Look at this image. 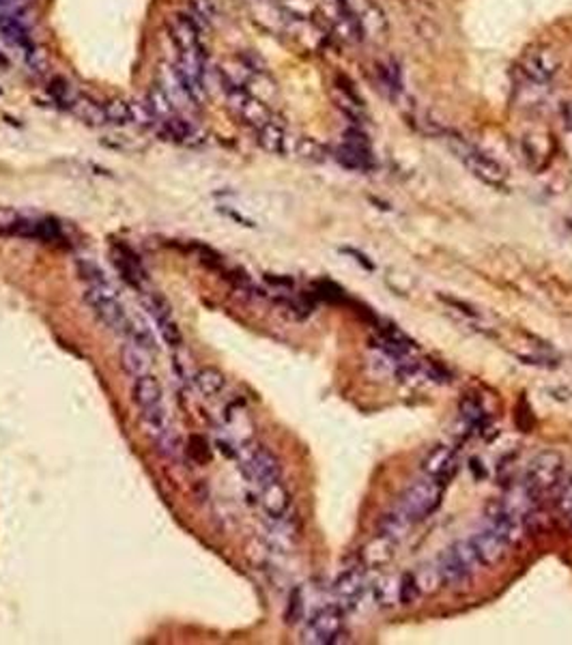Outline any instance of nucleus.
Masks as SVG:
<instances>
[{
    "label": "nucleus",
    "mask_w": 572,
    "mask_h": 645,
    "mask_svg": "<svg viewBox=\"0 0 572 645\" xmlns=\"http://www.w3.org/2000/svg\"><path fill=\"white\" fill-rule=\"evenodd\" d=\"M48 93L52 95V100L59 103L61 108H67V110H71L76 100L80 97V93H76L74 86H71L65 78H54V80L50 82Z\"/></svg>",
    "instance_id": "nucleus-28"
},
{
    "label": "nucleus",
    "mask_w": 572,
    "mask_h": 645,
    "mask_svg": "<svg viewBox=\"0 0 572 645\" xmlns=\"http://www.w3.org/2000/svg\"><path fill=\"white\" fill-rule=\"evenodd\" d=\"M394 553H396V543L389 540L388 535L377 534L372 540H368L362 549V564L364 568H383L389 561L394 559Z\"/></svg>",
    "instance_id": "nucleus-16"
},
{
    "label": "nucleus",
    "mask_w": 572,
    "mask_h": 645,
    "mask_svg": "<svg viewBox=\"0 0 572 645\" xmlns=\"http://www.w3.org/2000/svg\"><path fill=\"white\" fill-rule=\"evenodd\" d=\"M420 590L418 585H415V579L411 572H407V575L400 576V605H413L415 600H418Z\"/></svg>",
    "instance_id": "nucleus-32"
},
{
    "label": "nucleus",
    "mask_w": 572,
    "mask_h": 645,
    "mask_svg": "<svg viewBox=\"0 0 572 645\" xmlns=\"http://www.w3.org/2000/svg\"><path fill=\"white\" fill-rule=\"evenodd\" d=\"M82 299H85V304L93 310V314H95L103 325L110 327L117 334H125V331H127L129 314L127 310L123 308L121 299H118L112 284L86 286Z\"/></svg>",
    "instance_id": "nucleus-1"
},
{
    "label": "nucleus",
    "mask_w": 572,
    "mask_h": 645,
    "mask_svg": "<svg viewBox=\"0 0 572 645\" xmlns=\"http://www.w3.org/2000/svg\"><path fill=\"white\" fill-rule=\"evenodd\" d=\"M336 158L345 168L351 170H366L371 168L372 164V155L371 151H368V140L364 138V134L355 132V129L347 132L345 144L336 151Z\"/></svg>",
    "instance_id": "nucleus-11"
},
{
    "label": "nucleus",
    "mask_w": 572,
    "mask_h": 645,
    "mask_svg": "<svg viewBox=\"0 0 572 645\" xmlns=\"http://www.w3.org/2000/svg\"><path fill=\"white\" fill-rule=\"evenodd\" d=\"M461 420L467 429H482L488 422L486 411L482 407L480 400L473 396H465L461 403Z\"/></svg>",
    "instance_id": "nucleus-27"
},
{
    "label": "nucleus",
    "mask_w": 572,
    "mask_h": 645,
    "mask_svg": "<svg viewBox=\"0 0 572 645\" xmlns=\"http://www.w3.org/2000/svg\"><path fill=\"white\" fill-rule=\"evenodd\" d=\"M459 158L465 161V166L470 168V173L473 176H478V179L482 181V184L486 185H493V187H502L506 185V179H508V173L506 168H503L499 161H495L493 158H488V155L480 153V151L471 149V147H462L459 151Z\"/></svg>",
    "instance_id": "nucleus-9"
},
{
    "label": "nucleus",
    "mask_w": 572,
    "mask_h": 645,
    "mask_svg": "<svg viewBox=\"0 0 572 645\" xmlns=\"http://www.w3.org/2000/svg\"><path fill=\"white\" fill-rule=\"evenodd\" d=\"M241 469H243V473H246L248 480L252 484H257L258 488L274 480H280L278 456H275L274 452L265 445L248 447L246 454H243V461H241Z\"/></svg>",
    "instance_id": "nucleus-5"
},
{
    "label": "nucleus",
    "mask_w": 572,
    "mask_h": 645,
    "mask_svg": "<svg viewBox=\"0 0 572 645\" xmlns=\"http://www.w3.org/2000/svg\"><path fill=\"white\" fill-rule=\"evenodd\" d=\"M415 579V585H418L420 594L422 596H429V594H435V592H439V587L444 585V579H441V572L439 568H437V564H424L420 566L418 570L411 572Z\"/></svg>",
    "instance_id": "nucleus-26"
},
{
    "label": "nucleus",
    "mask_w": 572,
    "mask_h": 645,
    "mask_svg": "<svg viewBox=\"0 0 572 645\" xmlns=\"http://www.w3.org/2000/svg\"><path fill=\"white\" fill-rule=\"evenodd\" d=\"M558 506L561 512H564V517H568L572 521V478L564 484V486H561L560 497H558Z\"/></svg>",
    "instance_id": "nucleus-33"
},
{
    "label": "nucleus",
    "mask_w": 572,
    "mask_h": 645,
    "mask_svg": "<svg viewBox=\"0 0 572 645\" xmlns=\"http://www.w3.org/2000/svg\"><path fill=\"white\" fill-rule=\"evenodd\" d=\"M372 596L381 608H394L400 605V576L386 575L374 581Z\"/></svg>",
    "instance_id": "nucleus-21"
},
{
    "label": "nucleus",
    "mask_w": 572,
    "mask_h": 645,
    "mask_svg": "<svg viewBox=\"0 0 572 645\" xmlns=\"http://www.w3.org/2000/svg\"><path fill=\"white\" fill-rule=\"evenodd\" d=\"M336 102L338 108H340L348 118H353V121H360L364 117L362 102L357 100L355 93H353L351 88H336Z\"/></svg>",
    "instance_id": "nucleus-29"
},
{
    "label": "nucleus",
    "mask_w": 572,
    "mask_h": 645,
    "mask_svg": "<svg viewBox=\"0 0 572 645\" xmlns=\"http://www.w3.org/2000/svg\"><path fill=\"white\" fill-rule=\"evenodd\" d=\"M261 508L274 521H284L290 510V493L280 480L261 486Z\"/></svg>",
    "instance_id": "nucleus-14"
},
{
    "label": "nucleus",
    "mask_w": 572,
    "mask_h": 645,
    "mask_svg": "<svg viewBox=\"0 0 572 645\" xmlns=\"http://www.w3.org/2000/svg\"><path fill=\"white\" fill-rule=\"evenodd\" d=\"M71 112H74L78 118H82L85 123L95 125V127H100V125H108L106 103L88 100V97H82V95L78 97L74 108H71Z\"/></svg>",
    "instance_id": "nucleus-24"
},
{
    "label": "nucleus",
    "mask_w": 572,
    "mask_h": 645,
    "mask_svg": "<svg viewBox=\"0 0 572 645\" xmlns=\"http://www.w3.org/2000/svg\"><path fill=\"white\" fill-rule=\"evenodd\" d=\"M364 585H366V581H364L362 568H348L342 572L334 584V594L340 607L355 605L364 594Z\"/></svg>",
    "instance_id": "nucleus-17"
},
{
    "label": "nucleus",
    "mask_w": 572,
    "mask_h": 645,
    "mask_svg": "<svg viewBox=\"0 0 572 645\" xmlns=\"http://www.w3.org/2000/svg\"><path fill=\"white\" fill-rule=\"evenodd\" d=\"M132 400L138 404L140 411H149L164 404V389L162 383L153 374H144V377L134 379L132 385Z\"/></svg>",
    "instance_id": "nucleus-15"
},
{
    "label": "nucleus",
    "mask_w": 572,
    "mask_h": 645,
    "mask_svg": "<svg viewBox=\"0 0 572 645\" xmlns=\"http://www.w3.org/2000/svg\"><path fill=\"white\" fill-rule=\"evenodd\" d=\"M470 544L473 553H476L478 561H480V566H497L499 561L506 558L508 544L503 543L491 527L480 529L478 534H473L470 538Z\"/></svg>",
    "instance_id": "nucleus-12"
},
{
    "label": "nucleus",
    "mask_w": 572,
    "mask_h": 645,
    "mask_svg": "<svg viewBox=\"0 0 572 645\" xmlns=\"http://www.w3.org/2000/svg\"><path fill=\"white\" fill-rule=\"evenodd\" d=\"M561 117H564L566 125L572 129V102H564V106H561Z\"/></svg>",
    "instance_id": "nucleus-35"
},
{
    "label": "nucleus",
    "mask_w": 572,
    "mask_h": 645,
    "mask_svg": "<svg viewBox=\"0 0 572 645\" xmlns=\"http://www.w3.org/2000/svg\"><path fill=\"white\" fill-rule=\"evenodd\" d=\"M293 153L298 155L301 159H308V161H323L325 159V149L321 147L319 143L310 138H299L293 143Z\"/></svg>",
    "instance_id": "nucleus-30"
},
{
    "label": "nucleus",
    "mask_w": 572,
    "mask_h": 645,
    "mask_svg": "<svg viewBox=\"0 0 572 645\" xmlns=\"http://www.w3.org/2000/svg\"><path fill=\"white\" fill-rule=\"evenodd\" d=\"M121 368L125 374H129L132 379L144 377V374L151 372V355L149 351H144L143 347L134 345V342H127V345L121 347Z\"/></svg>",
    "instance_id": "nucleus-19"
},
{
    "label": "nucleus",
    "mask_w": 572,
    "mask_h": 645,
    "mask_svg": "<svg viewBox=\"0 0 572 645\" xmlns=\"http://www.w3.org/2000/svg\"><path fill=\"white\" fill-rule=\"evenodd\" d=\"M258 144L269 153H284L289 149V136H286L282 125L269 121L258 127Z\"/></svg>",
    "instance_id": "nucleus-23"
},
{
    "label": "nucleus",
    "mask_w": 572,
    "mask_h": 645,
    "mask_svg": "<svg viewBox=\"0 0 572 645\" xmlns=\"http://www.w3.org/2000/svg\"><path fill=\"white\" fill-rule=\"evenodd\" d=\"M78 272H80L82 280H85L86 286H95V284H110V280L106 278V274L97 267L95 263L85 261V263H78Z\"/></svg>",
    "instance_id": "nucleus-31"
},
{
    "label": "nucleus",
    "mask_w": 572,
    "mask_h": 645,
    "mask_svg": "<svg viewBox=\"0 0 572 645\" xmlns=\"http://www.w3.org/2000/svg\"><path fill=\"white\" fill-rule=\"evenodd\" d=\"M304 611V600H301V592L295 590L289 600V611H286V622H298Z\"/></svg>",
    "instance_id": "nucleus-34"
},
{
    "label": "nucleus",
    "mask_w": 572,
    "mask_h": 645,
    "mask_svg": "<svg viewBox=\"0 0 572 645\" xmlns=\"http://www.w3.org/2000/svg\"><path fill=\"white\" fill-rule=\"evenodd\" d=\"M441 499H444V484L433 480V478H426V480L411 484L400 497L398 508L407 514L411 521L420 523L433 517L441 506Z\"/></svg>",
    "instance_id": "nucleus-2"
},
{
    "label": "nucleus",
    "mask_w": 572,
    "mask_h": 645,
    "mask_svg": "<svg viewBox=\"0 0 572 645\" xmlns=\"http://www.w3.org/2000/svg\"><path fill=\"white\" fill-rule=\"evenodd\" d=\"M456 469H459V454L452 445H437L429 452L422 462V471L426 478L445 484L450 478H454Z\"/></svg>",
    "instance_id": "nucleus-10"
},
{
    "label": "nucleus",
    "mask_w": 572,
    "mask_h": 645,
    "mask_svg": "<svg viewBox=\"0 0 572 645\" xmlns=\"http://www.w3.org/2000/svg\"><path fill=\"white\" fill-rule=\"evenodd\" d=\"M342 634V613L338 607H323L312 616L304 631L306 643H334Z\"/></svg>",
    "instance_id": "nucleus-8"
},
{
    "label": "nucleus",
    "mask_w": 572,
    "mask_h": 645,
    "mask_svg": "<svg viewBox=\"0 0 572 645\" xmlns=\"http://www.w3.org/2000/svg\"><path fill=\"white\" fill-rule=\"evenodd\" d=\"M560 69H561L560 56L551 48H544V45L529 50L521 61L523 78L529 82V85L535 86L549 85V82L560 74Z\"/></svg>",
    "instance_id": "nucleus-7"
},
{
    "label": "nucleus",
    "mask_w": 572,
    "mask_h": 645,
    "mask_svg": "<svg viewBox=\"0 0 572 645\" xmlns=\"http://www.w3.org/2000/svg\"><path fill=\"white\" fill-rule=\"evenodd\" d=\"M413 521L407 517V514L403 512V510L396 508L392 510V512L383 514V518L379 521V534L388 535L389 540H394V543H400V540H404L411 532V527H413Z\"/></svg>",
    "instance_id": "nucleus-20"
},
{
    "label": "nucleus",
    "mask_w": 572,
    "mask_h": 645,
    "mask_svg": "<svg viewBox=\"0 0 572 645\" xmlns=\"http://www.w3.org/2000/svg\"><path fill=\"white\" fill-rule=\"evenodd\" d=\"M564 476V459L560 452L544 450L535 454L527 465V473H525V486L538 495V493L553 491L561 482Z\"/></svg>",
    "instance_id": "nucleus-4"
},
{
    "label": "nucleus",
    "mask_w": 572,
    "mask_h": 645,
    "mask_svg": "<svg viewBox=\"0 0 572 645\" xmlns=\"http://www.w3.org/2000/svg\"><path fill=\"white\" fill-rule=\"evenodd\" d=\"M194 385L202 396L211 398V396H217V394L225 389L226 377H225V372L217 371L216 366H205L194 374Z\"/></svg>",
    "instance_id": "nucleus-22"
},
{
    "label": "nucleus",
    "mask_w": 572,
    "mask_h": 645,
    "mask_svg": "<svg viewBox=\"0 0 572 645\" xmlns=\"http://www.w3.org/2000/svg\"><path fill=\"white\" fill-rule=\"evenodd\" d=\"M125 336H129V340H132L134 345L143 347L144 351H149V353L158 351V340H155L153 330H151V327L147 325V321H143L140 316L129 314L127 331H125Z\"/></svg>",
    "instance_id": "nucleus-25"
},
{
    "label": "nucleus",
    "mask_w": 572,
    "mask_h": 645,
    "mask_svg": "<svg viewBox=\"0 0 572 645\" xmlns=\"http://www.w3.org/2000/svg\"><path fill=\"white\" fill-rule=\"evenodd\" d=\"M478 566H480V561H478L476 553H473L470 540L452 544L450 549H445L444 553H441L439 561H437V568L441 572L444 585L467 584Z\"/></svg>",
    "instance_id": "nucleus-3"
},
{
    "label": "nucleus",
    "mask_w": 572,
    "mask_h": 645,
    "mask_svg": "<svg viewBox=\"0 0 572 645\" xmlns=\"http://www.w3.org/2000/svg\"><path fill=\"white\" fill-rule=\"evenodd\" d=\"M143 304H144V310H147V314L155 321V325H158L159 336H162V340L166 342V345L181 347L184 336H181L179 325H176V321L173 316V308H170L168 299H166L162 293H158V290H149V293L143 295Z\"/></svg>",
    "instance_id": "nucleus-6"
},
{
    "label": "nucleus",
    "mask_w": 572,
    "mask_h": 645,
    "mask_svg": "<svg viewBox=\"0 0 572 645\" xmlns=\"http://www.w3.org/2000/svg\"><path fill=\"white\" fill-rule=\"evenodd\" d=\"M112 265L117 269L118 275L125 284H129L132 289L143 290L144 280H147V274H144L143 265H140L138 257L129 248L117 246L112 252Z\"/></svg>",
    "instance_id": "nucleus-13"
},
{
    "label": "nucleus",
    "mask_w": 572,
    "mask_h": 645,
    "mask_svg": "<svg viewBox=\"0 0 572 645\" xmlns=\"http://www.w3.org/2000/svg\"><path fill=\"white\" fill-rule=\"evenodd\" d=\"M9 233L22 239H37V241H54L61 237V226L54 220H15L9 226Z\"/></svg>",
    "instance_id": "nucleus-18"
}]
</instances>
